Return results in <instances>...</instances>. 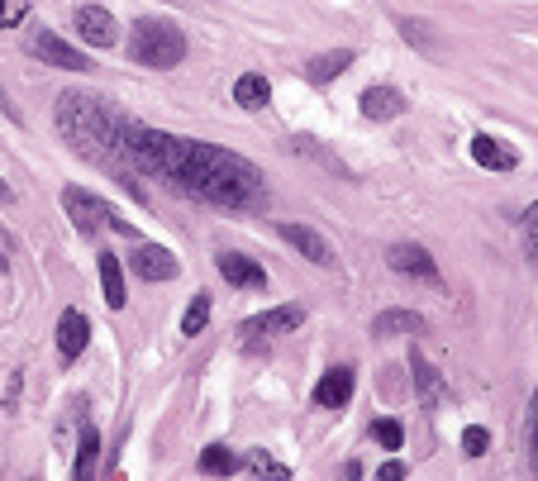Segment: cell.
I'll use <instances>...</instances> for the list:
<instances>
[{"mask_svg": "<svg viewBox=\"0 0 538 481\" xmlns=\"http://www.w3.org/2000/svg\"><path fill=\"white\" fill-rule=\"evenodd\" d=\"M129 162L139 177L162 181L167 191L210 205V210L253 215L267 205V177L258 172V162L210 139H181V134L134 120L129 124Z\"/></svg>", "mask_w": 538, "mask_h": 481, "instance_id": "1", "label": "cell"}, {"mask_svg": "<svg viewBox=\"0 0 538 481\" xmlns=\"http://www.w3.org/2000/svg\"><path fill=\"white\" fill-rule=\"evenodd\" d=\"M53 124H58L62 143L81 153V158L124 181L129 191H139V172L129 162V124L134 115H124L115 101H105L100 91H62L53 105Z\"/></svg>", "mask_w": 538, "mask_h": 481, "instance_id": "2", "label": "cell"}, {"mask_svg": "<svg viewBox=\"0 0 538 481\" xmlns=\"http://www.w3.org/2000/svg\"><path fill=\"white\" fill-rule=\"evenodd\" d=\"M191 53V39L181 34L177 20H162V15H148L129 29V62L134 67H148V72H172L181 67Z\"/></svg>", "mask_w": 538, "mask_h": 481, "instance_id": "3", "label": "cell"}, {"mask_svg": "<svg viewBox=\"0 0 538 481\" xmlns=\"http://www.w3.org/2000/svg\"><path fill=\"white\" fill-rule=\"evenodd\" d=\"M58 201H62V210H67V220H72V229H77L81 239H96V234H105V229H115V234H124V239H139L134 224L115 215V205L105 201V196H96V191L77 186V181L62 186Z\"/></svg>", "mask_w": 538, "mask_h": 481, "instance_id": "4", "label": "cell"}, {"mask_svg": "<svg viewBox=\"0 0 538 481\" xmlns=\"http://www.w3.org/2000/svg\"><path fill=\"white\" fill-rule=\"evenodd\" d=\"M24 48L43 62V67H58V72H91V58L81 53L77 43H67L53 29H29L24 34Z\"/></svg>", "mask_w": 538, "mask_h": 481, "instance_id": "5", "label": "cell"}, {"mask_svg": "<svg viewBox=\"0 0 538 481\" xmlns=\"http://www.w3.org/2000/svg\"><path fill=\"white\" fill-rule=\"evenodd\" d=\"M277 239L291 243L305 262H315V267H339V258H334V243L324 239L319 229H310V224H296V220H281L277 224Z\"/></svg>", "mask_w": 538, "mask_h": 481, "instance_id": "6", "label": "cell"}, {"mask_svg": "<svg viewBox=\"0 0 538 481\" xmlns=\"http://www.w3.org/2000/svg\"><path fill=\"white\" fill-rule=\"evenodd\" d=\"M72 24H77V39L86 48H115V39H120V24H115V15L105 5H77Z\"/></svg>", "mask_w": 538, "mask_h": 481, "instance_id": "7", "label": "cell"}, {"mask_svg": "<svg viewBox=\"0 0 538 481\" xmlns=\"http://www.w3.org/2000/svg\"><path fill=\"white\" fill-rule=\"evenodd\" d=\"M124 262H129V272L139 281H177L181 277V262L172 258V248H162V243H139Z\"/></svg>", "mask_w": 538, "mask_h": 481, "instance_id": "8", "label": "cell"}, {"mask_svg": "<svg viewBox=\"0 0 538 481\" xmlns=\"http://www.w3.org/2000/svg\"><path fill=\"white\" fill-rule=\"evenodd\" d=\"M353 391H358V367L339 362V367H329V372L315 381L310 401H315L319 410H343V405L353 401Z\"/></svg>", "mask_w": 538, "mask_h": 481, "instance_id": "9", "label": "cell"}, {"mask_svg": "<svg viewBox=\"0 0 538 481\" xmlns=\"http://www.w3.org/2000/svg\"><path fill=\"white\" fill-rule=\"evenodd\" d=\"M386 262H391V272H400V277H415V281L439 286V262H434V253H429L424 243H391Z\"/></svg>", "mask_w": 538, "mask_h": 481, "instance_id": "10", "label": "cell"}, {"mask_svg": "<svg viewBox=\"0 0 538 481\" xmlns=\"http://www.w3.org/2000/svg\"><path fill=\"white\" fill-rule=\"evenodd\" d=\"M86 348H91V315L77 310V305H67L58 315V358L72 367Z\"/></svg>", "mask_w": 538, "mask_h": 481, "instance_id": "11", "label": "cell"}, {"mask_svg": "<svg viewBox=\"0 0 538 481\" xmlns=\"http://www.w3.org/2000/svg\"><path fill=\"white\" fill-rule=\"evenodd\" d=\"M300 324H305V305H272L262 315H248L243 320V334L248 339H267V334H291Z\"/></svg>", "mask_w": 538, "mask_h": 481, "instance_id": "12", "label": "cell"}, {"mask_svg": "<svg viewBox=\"0 0 538 481\" xmlns=\"http://www.w3.org/2000/svg\"><path fill=\"white\" fill-rule=\"evenodd\" d=\"M215 272L239 291H267V267L243 258V253H215Z\"/></svg>", "mask_w": 538, "mask_h": 481, "instance_id": "13", "label": "cell"}, {"mask_svg": "<svg viewBox=\"0 0 538 481\" xmlns=\"http://www.w3.org/2000/svg\"><path fill=\"white\" fill-rule=\"evenodd\" d=\"M362 105V120H372V124H386V120H400L405 115V91H396V86H367L358 96Z\"/></svg>", "mask_w": 538, "mask_h": 481, "instance_id": "14", "label": "cell"}, {"mask_svg": "<svg viewBox=\"0 0 538 481\" xmlns=\"http://www.w3.org/2000/svg\"><path fill=\"white\" fill-rule=\"evenodd\" d=\"M96 267H100V296H105V305H110V310H124V305H129V291H124V258L115 248H105V253H96Z\"/></svg>", "mask_w": 538, "mask_h": 481, "instance_id": "15", "label": "cell"}, {"mask_svg": "<svg viewBox=\"0 0 538 481\" xmlns=\"http://www.w3.org/2000/svg\"><path fill=\"white\" fill-rule=\"evenodd\" d=\"M353 62H358V53H353V48H329V53L305 58V67H300V72H305V81H310V86H329V81L343 77Z\"/></svg>", "mask_w": 538, "mask_h": 481, "instance_id": "16", "label": "cell"}, {"mask_svg": "<svg viewBox=\"0 0 538 481\" xmlns=\"http://www.w3.org/2000/svg\"><path fill=\"white\" fill-rule=\"evenodd\" d=\"M472 162L486 167V172H515L519 153L505 139H496V134H477V139H472Z\"/></svg>", "mask_w": 538, "mask_h": 481, "instance_id": "17", "label": "cell"}, {"mask_svg": "<svg viewBox=\"0 0 538 481\" xmlns=\"http://www.w3.org/2000/svg\"><path fill=\"white\" fill-rule=\"evenodd\" d=\"M429 324L419 310H381L377 320H372V334L377 339H410V334H424Z\"/></svg>", "mask_w": 538, "mask_h": 481, "instance_id": "18", "label": "cell"}, {"mask_svg": "<svg viewBox=\"0 0 538 481\" xmlns=\"http://www.w3.org/2000/svg\"><path fill=\"white\" fill-rule=\"evenodd\" d=\"M196 467H200V477H234L239 472V453L229 443H205Z\"/></svg>", "mask_w": 538, "mask_h": 481, "instance_id": "19", "label": "cell"}, {"mask_svg": "<svg viewBox=\"0 0 538 481\" xmlns=\"http://www.w3.org/2000/svg\"><path fill=\"white\" fill-rule=\"evenodd\" d=\"M267 101H272V81L262 77V72H243V77L234 81V105H239V110H262Z\"/></svg>", "mask_w": 538, "mask_h": 481, "instance_id": "20", "label": "cell"}, {"mask_svg": "<svg viewBox=\"0 0 538 481\" xmlns=\"http://www.w3.org/2000/svg\"><path fill=\"white\" fill-rule=\"evenodd\" d=\"M205 324H210V291H196L191 305H186V315H181V334L196 339V334H205Z\"/></svg>", "mask_w": 538, "mask_h": 481, "instance_id": "21", "label": "cell"}, {"mask_svg": "<svg viewBox=\"0 0 538 481\" xmlns=\"http://www.w3.org/2000/svg\"><path fill=\"white\" fill-rule=\"evenodd\" d=\"M96 458H100V434L86 424V429H81L77 462H72V477H96Z\"/></svg>", "mask_w": 538, "mask_h": 481, "instance_id": "22", "label": "cell"}, {"mask_svg": "<svg viewBox=\"0 0 538 481\" xmlns=\"http://www.w3.org/2000/svg\"><path fill=\"white\" fill-rule=\"evenodd\" d=\"M410 367H415V386H419V396H424V401H434V396H439V372H434L429 362L419 358V348L410 353Z\"/></svg>", "mask_w": 538, "mask_h": 481, "instance_id": "23", "label": "cell"}, {"mask_svg": "<svg viewBox=\"0 0 538 481\" xmlns=\"http://www.w3.org/2000/svg\"><path fill=\"white\" fill-rule=\"evenodd\" d=\"M372 439H377L386 453H396L400 443H405V424L400 420H372Z\"/></svg>", "mask_w": 538, "mask_h": 481, "instance_id": "24", "label": "cell"}, {"mask_svg": "<svg viewBox=\"0 0 538 481\" xmlns=\"http://www.w3.org/2000/svg\"><path fill=\"white\" fill-rule=\"evenodd\" d=\"M519 243H524V253L538 258V201L524 210V220H519Z\"/></svg>", "mask_w": 538, "mask_h": 481, "instance_id": "25", "label": "cell"}, {"mask_svg": "<svg viewBox=\"0 0 538 481\" xmlns=\"http://www.w3.org/2000/svg\"><path fill=\"white\" fill-rule=\"evenodd\" d=\"M486 448H491V434H486L481 424H467V429H462V453H467V458H486Z\"/></svg>", "mask_w": 538, "mask_h": 481, "instance_id": "26", "label": "cell"}, {"mask_svg": "<svg viewBox=\"0 0 538 481\" xmlns=\"http://www.w3.org/2000/svg\"><path fill=\"white\" fill-rule=\"evenodd\" d=\"M29 5H34V0H0V29H15V24H24Z\"/></svg>", "mask_w": 538, "mask_h": 481, "instance_id": "27", "label": "cell"}, {"mask_svg": "<svg viewBox=\"0 0 538 481\" xmlns=\"http://www.w3.org/2000/svg\"><path fill=\"white\" fill-rule=\"evenodd\" d=\"M248 467H253V472H258V477H291V467H281L277 458H272V453H253V462H248Z\"/></svg>", "mask_w": 538, "mask_h": 481, "instance_id": "28", "label": "cell"}, {"mask_svg": "<svg viewBox=\"0 0 538 481\" xmlns=\"http://www.w3.org/2000/svg\"><path fill=\"white\" fill-rule=\"evenodd\" d=\"M529 462H534V472H538V386H534V396H529Z\"/></svg>", "mask_w": 538, "mask_h": 481, "instance_id": "29", "label": "cell"}, {"mask_svg": "<svg viewBox=\"0 0 538 481\" xmlns=\"http://www.w3.org/2000/svg\"><path fill=\"white\" fill-rule=\"evenodd\" d=\"M377 477H381V481H405V477H410V467L391 458V462H381V467H377Z\"/></svg>", "mask_w": 538, "mask_h": 481, "instance_id": "30", "label": "cell"}, {"mask_svg": "<svg viewBox=\"0 0 538 481\" xmlns=\"http://www.w3.org/2000/svg\"><path fill=\"white\" fill-rule=\"evenodd\" d=\"M0 115H10V120H20V110L10 105V96H5V86H0Z\"/></svg>", "mask_w": 538, "mask_h": 481, "instance_id": "31", "label": "cell"}, {"mask_svg": "<svg viewBox=\"0 0 538 481\" xmlns=\"http://www.w3.org/2000/svg\"><path fill=\"white\" fill-rule=\"evenodd\" d=\"M15 201V191H10V186H5V177H0V205H10Z\"/></svg>", "mask_w": 538, "mask_h": 481, "instance_id": "32", "label": "cell"}]
</instances>
